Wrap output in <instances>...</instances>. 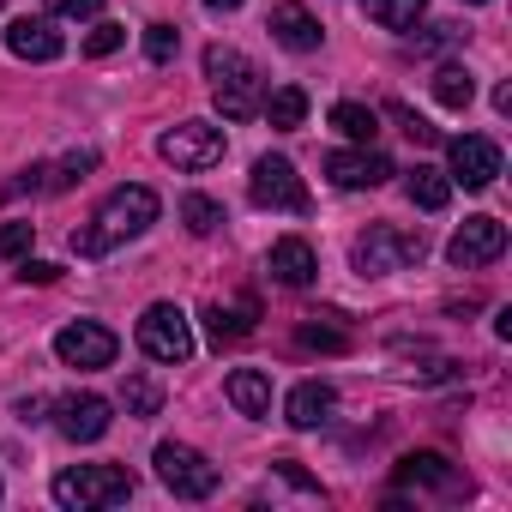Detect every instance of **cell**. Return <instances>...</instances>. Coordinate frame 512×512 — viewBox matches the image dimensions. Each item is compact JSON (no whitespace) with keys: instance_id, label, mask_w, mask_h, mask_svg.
Masks as SVG:
<instances>
[{"instance_id":"10","label":"cell","mask_w":512,"mask_h":512,"mask_svg":"<svg viewBox=\"0 0 512 512\" xmlns=\"http://www.w3.org/2000/svg\"><path fill=\"white\" fill-rule=\"evenodd\" d=\"M55 356L67 368H109L121 356V338L109 326H97V320H73V326L55 332Z\"/></svg>"},{"instance_id":"16","label":"cell","mask_w":512,"mask_h":512,"mask_svg":"<svg viewBox=\"0 0 512 512\" xmlns=\"http://www.w3.org/2000/svg\"><path fill=\"white\" fill-rule=\"evenodd\" d=\"M7 49H13L19 61H61L67 37L55 31V19H13V25H7Z\"/></svg>"},{"instance_id":"26","label":"cell","mask_w":512,"mask_h":512,"mask_svg":"<svg viewBox=\"0 0 512 512\" xmlns=\"http://www.w3.org/2000/svg\"><path fill=\"white\" fill-rule=\"evenodd\" d=\"M181 223H187L193 235H217V229H223V205H217L211 193H187V199H181Z\"/></svg>"},{"instance_id":"13","label":"cell","mask_w":512,"mask_h":512,"mask_svg":"<svg viewBox=\"0 0 512 512\" xmlns=\"http://www.w3.org/2000/svg\"><path fill=\"white\" fill-rule=\"evenodd\" d=\"M326 175H332V187L362 193V187H380V181L398 175V169H392V157H380L374 145H362V151H332V157H326Z\"/></svg>"},{"instance_id":"1","label":"cell","mask_w":512,"mask_h":512,"mask_svg":"<svg viewBox=\"0 0 512 512\" xmlns=\"http://www.w3.org/2000/svg\"><path fill=\"white\" fill-rule=\"evenodd\" d=\"M157 223V193L151 187H115L109 199H103V211H97V223L91 229H73V253H85V260H97V253H109L115 241H133V235H145Z\"/></svg>"},{"instance_id":"39","label":"cell","mask_w":512,"mask_h":512,"mask_svg":"<svg viewBox=\"0 0 512 512\" xmlns=\"http://www.w3.org/2000/svg\"><path fill=\"white\" fill-rule=\"evenodd\" d=\"M464 7H488V0H464Z\"/></svg>"},{"instance_id":"3","label":"cell","mask_w":512,"mask_h":512,"mask_svg":"<svg viewBox=\"0 0 512 512\" xmlns=\"http://www.w3.org/2000/svg\"><path fill=\"white\" fill-rule=\"evenodd\" d=\"M55 506H73V512H91V506H121L133 494V476L121 464H79V470H61L49 482Z\"/></svg>"},{"instance_id":"11","label":"cell","mask_w":512,"mask_h":512,"mask_svg":"<svg viewBox=\"0 0 512 512\" xmlns=\"http://www.w3.org/2000/svg\"><path fill=\"white\" fill-rule=\"evenodd\" d=\"M446 163H452V175H446V181H458V187L482 193V187H494V175H500V145H494V139H482V133H458V139L446 145Z\"/></svg>"},{"instance_id":"38","label":"cell","mask_w":512,"mask_h":512,"mask_svg":"<svg viewBox=\"0 0 512 512\" xmlns=\"http://www.w3.org/2000/svg\"><path fill=\"white\" fill-rule=\"evenodd\" d=\"M205 7H211V13H235V7H241V0H205Z\"/></svg>"},{"instance_id":"28","label":"cell","mask_w":512,"mask_h":512,"mask_svg":"<svg viewBox=\"0 0 512 512\" xmlns=\"http://www.w3.org/2000/svg\"><path fill=\"white\" fill-rule=\"evenodd\" d=\"M97 169V151H73V157H61L55 169H49V193H61V187H73V181H85Z\"/></svg>"},{"instance_id":"9","label":"cell","mask_w":512,"mask_h":512,"mask_svg":"<svg viewBox=\"0 0 512 512\" xmlns=\"http://www.w3.org/2000/svg\"><path fill=\"white\" fill-rule=\"evenodd\" d=\"M506 253V223L500 217H464L458 223V235L446 241V260L458 266V272H482V266H494Z\"/></svg>"},{"instance_id":"25","label":"cell","mask_w":512,"mask_h":512,"mask_svg":"<svg viewBox=\"0 0 512 512\" xmlns=\"http://www.w3.org/2000/svg\"><path fill=\"white\" fill-rule=\"evenodd\" d=\"M470 97H476V79L464 67H440L434 73V103L440 109H470Z\"/></svg>"},{"instance_id":"31","label":"cell","mask_w":512,"mask_h":512,"mask_svg":"<svg viewBox=\"0 0 512 512\" xmlns=\"http://www.w3.org/2000/svg\"><path fill=\"white\" fill-rule=\"evenodd\" d=\"M31 235H37V223H0V253H7V260H25Z\"/></svg>"},{"instance_id":"19","label":"cell","mask_w":512,"mask_h":512,"mask_svg":"<svg viewBox=\"0 0 512 512\" xmlns=\"http://www.w3.org/2000/svg\"><path fill=\"white\" fill-rule=\"evenodd\" d=\"M332 404H338V392H332L326 380H302V386L290 392L284 416H290V428H320V422L332 416Z\"/></svg>"},{"instance_id":"22","label":"cell","mask_w":512,"mask_h":512,"mask_svg":"<svg viewBox=\"0 0 512 512\" xmlns=\"http://www.w3.org/2000/svg\"><path fill=\"white\" fill-rule=\"evenodd\" d=\"M404 193H410V205H422V211H446V199H452V181H446L440 169L416 163V169L404 175Z\"/></svg>"},{"instance_id":"30","label":"cell","mask_w":512,"mask_h":512,"mask_svg":"<svg viewBox=\"0 0 512 512\" xmlns=\"http://www.w3.org/2000/svg\"><path fill=\"white\" fill-rule=\"evenodd\" d=\"M386 115H392V121L404 127V139H416V145H434V139H440V127H428L410 103H386Z\"/></svg>"},{"instance_id":"27","label":"cell","mask_w":512,"mask_h":512,"mask_svg":"<svg viewBox=\"0 0 512 512\" xmlns=\"http://www.w3.org/2000/svg\"><path fill=\"white\" fill-rule=\"evenodd\" d=\"M121 404H127V416H157V410H163V386H157L151 374H127Z\"/></svg>"},{"instance_id":"23","label":"cell","mask_w":512,"mask_h":512,"mask_svg":"<svg viewBox=\"0 0 512 512\" xmlns=\"http://www.w3.org/2000/svg\"><path fill=\"white\" fill-rule=\"evenodd\" d=\"M362 7H368V19L380 31H416V19L428 13V0H362Z\"/></svg>"},{"instance_id":"36","label":"cell","mask_w":512,"mask_h":512,"mask_svg":"<svg viewBox=\"0 0 512 512\" xmlns=\"http://www.w3.org/2000/svg\"><path fill=\"white\" fill-rule=\"evenodd\" d=\"M37 187H49V169H43V163H31L19 181H7V199H13V193H37Z\"/></svg>"},{"instance_id":"15","label":"cell","mask_w":512,"mask_h":512,"mask_svg":"<svg viewBox=\"0 0 512 512\" xmlns=\"http://www.w3.org/2000/svg\"><path fill=\"white\" fill-rule=\"evenodd\" d=\"M266 272H272L284 290H308L314 272H320V260H314V247H308L302 235H284V241H272V253H266Z\"/></svg>"},{"instance_id":"6","label":"cell","mask_w":512,"mask_h":512,"mask_svg":"<svg viewBox=\"0 0 512 512\" xmlns=\"http://www.w3.org/2000/svg\"><path fill=\"white\" fill-rule=\"evenodd\" d=\"M139 350H145L151 362H163V368H181V362L193 356V326H187V314H181L175 302H151V308L139 314Z\"/></svg>"},{"instance_id":"37","label":"cell","mask_w":512,"mask_h":512,"mask_svg":"<svg viewBox=\"0 0 512 512\" xmlns=\"http://www.w3.org/2000/svg\"><path fill=\"white\" fill-rule=\"evenodd\" d=\"M43 410H49V398H25V404H19L25 422H43Z\"/></svg>"},{"instance_id":"20","label":"cell","mask_w":512,"mask_h":512,"mask_svg":"<svg viewBox=\"0 0 512 512\" xmlns=\"http://www.w3.org/2000/svg\"><path fill=\"white\" fill-rule=\"evenodd\" d=\"M205 332H211V344L223 350V344H235V338H247L253 332V320H260V308H253V302H235V308H223V302H211L205 314Z\"/></svg>"},{"instance_id":"18","label":"cell","mask_w":512,"mask_h":512,"mask_svg":"<svg viewBox=\"0 0 512 512\" xmlns=\"http://www.w3.org/2000/svg\"><path fill=\"white\" fill-rule=\"evenodd\" d=\"M223 392L241 416H272V374H260V368H235L223 380Z\"/></svg>"},{"instance_id":"7","label":"cell","mask_w":512,"mask_h":512,"mask_svg":"<svg viewBox=\"0 0 512 512\" xmlns=\"http://www.w3.org/2000/svg\"><path fill=\"white\" fill-rule=\"evenodd\" d=\"M247 193H253V205L290 211V217H308V205H314L290 157H260V163H253V175H247Z\"/></svg>"},{"instance_id":"5","label":"cell","mask_w":512,"mask_h":512,"mask_svg":"<svg viewBox=\"0 0 512 512\" xmlns=\"http://www.w3.org/2000/svg\"><path fill=\"white\" fill-rule=\"evenodd\" d=\"M151 464H157V482H163L175 500H211V494H217V482H223V476H217V464H211L199 446H181V440H163Z\"/></svg>"},{"instance_id":"24","label":"cell","mask_w":512,"mask_h":512,"mask_svg":"<svg viewBox=\"0 0 512 512\" xmlns=\"http://www.w3.org/2000/svg\"><path fill=\"white\" fill-rule=\"evenodd\" d=\"M332 127H338L350 145H374V133H380V115H374L368 103H338V109H332Z\"/></svg>"},{"instance_id":"35","label":"cell","mask_w":512,"mask_h":512,"mask_svg":"<svg viewBox=\"0 0 512 512\" xmlns=\"http://www.w3.org/2000/svg\"><path fill=\"white\" fill-rule=\"evenodd\" d=\"M19 278H25V284H55L61 266H55V260H31V253H25V260H19Z\"/></svg>"},{"instance_id":"21","label":"cell","mask_w":512,"mask_h":512,"mask_svg":"<svg viewBox=\"0 0 512 512\" xmlns=\"http://www.w3.org/2000/svg\"><path fill=\"white\" fill-rule=\"evenodd\" d=\"M260 115H266L278 133H296V127L308 121V91H302V85H278V91L260 103Z\"/></svg>"},{"instance_id":"33","label":"cell","mask_w":512,"mask_h":512,"mask_svg":"<svg viewBox=\"0 0 512 512\" xmlns=\"http://www.w3.org/2000/svg\"><path fill=\"white\" fill-rule=\"evenodd\" d=\"M296 338H302V350H332V356H338V350H350V338H344V332H332V326H302Z\"/></svg>"},{"instance_id":"32","label":"cell","mask_w":512,"mask_h":512,"mask_svg":"<svg viewBox=\"0 0 512 512\" xmlns=\"http://www.w3.org/2000/svg\"><path fill=\"white\" fill-rule=\"evenodd\" d=\"M121 43H127V25H115V19H103V25H97V31L85 37V55H115Z\"/></svg>"},{"instance_id":"2","label":"cell","mask_w":512,"mask_h":512,"mask_svg":"<svg viewBox=\"0 0 512 512\" xmlns=\"http://www.w3.org/2000/svg\"><path fill=\"white\" fill-rule=\"evenodd\" d=\"M205 79H211V97H217L223 121H253V115H260L266 79H260V67H253L241 49L211 43V49H205Z\"/></svg>"},{"instance_id":"14","label":"cell","mask_w":512,"mask_h":512,"mask_svg":"<svg viewBox=\"0 0 512 512\" xmlns=\"http://www.w3.org/2000/svg\"><path fill=\"white\" fill-rule=\"evenodd\" d=\"M266 31H272L290 55H314V49H320V37H326V31H320V19L302 7V0H278L272 19H266Z\"/></svg>"},{"instance_id":"12","label":"cell","mask_w":512,"mask_h":512,"mask_svg":"<svg viewBox=\"0 0 512 512\" xmlns=\"http://www.w3.org/2000/svg\"><path fill=\"white\" fill-rule=\"evenodd\" d=\"M49 410H55V428H61L67 440H79V446L103 440V434H109V422H115L109 398H97V392H67V398H55Z\"/></svg>"},{"instance_id":"4","label":"cell","mask_w":512,"mask_h":512,"mask_svg":"<svg viewBox=\"0 0 512 512\" xmlns=\"http://www.w3.org/2000/svg\"><path fill=\"white\" fill-rule=\"evenodd\" d=\"M428 253V235L422 229H398V223H374L362 241H356V272L362 278H386V272H404Z\"/></svg>"},{"instance_id":"17","label":"cell","mask_w":512,"mask_h":512,"mask_svg":"<svg viewBox=\"0 0 512 512\" xmlns=\"http://www.w3.org/2000/svg\"><path fill=\"white\" fill-rule=\"evenodd\" d=\"M398 488H440V494H464L470 482H464L440 452H410V458L398 464Z\"/></svg>"},{"instance_id":"8","label":"cell","mask_w":512,"mask_h":512,"mask_svg":"<svg viewBox=\"0 0 512 512\" xmlns=\"http://www.w3.org/2000/svg\"><path fill=\"white\" fill-rule=\"evenodd\" d=\"M223 151H229V139H223V127H211V121H181V127H169V133L157 139V157L175 163V169H187V175L223 163Z\"/></svg>"},{"instance_id":"34","label":"cell","mask_w":512,"mask_h":512,"mask_svg":"<svg viewBox=\"0 0 512 512\" xmlns=\"http://www.w3.org/2000/svg\"><path fill=\"white\" fill-rule=\"evenodd\" d=\"M49 13H55V19H97L103 0H49Z\"/></svg>"},{"instance_id":"29","label":"cell","mask_w":512,"mask_h":512,"mask_svg":"<svg viewBox=\"0 0 512 512\" xmlns=\"http://www.w3.org/2000/svg\"><path fill=\"white\" fill-rule=\"evenodd\" d=\"M175 49H181V31H175V25H145V55H151V67H169Z\"/></svg>"}]
</instances>
